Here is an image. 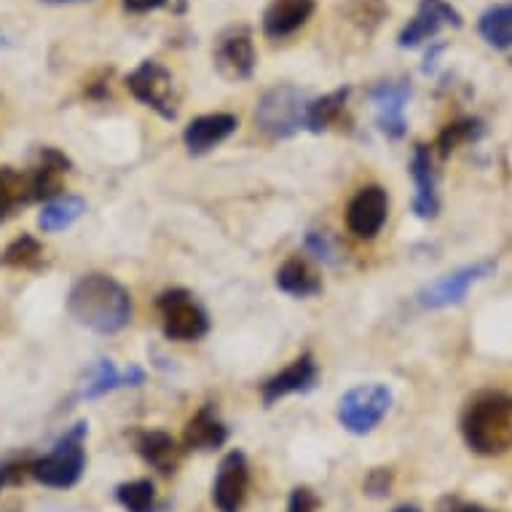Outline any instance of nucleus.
<instances>
[{
    "instance_id": "nucleus-1",
    "label": "nucleus",
    "mask_w": 512,
    "mask_h": 512,
    "mask_svg": "<svg viewBox=\"0 0 512 512\" xmlns=\"http://www.w3.org/2000/svg\"><path fill=\"white\" fill-rule=\"evenodd\" d=\"M68 311L78 325H84L100 336H110L129 325L132 298L124 285H118L108 274H86L70 290Z\"/></svg>"
},
{
    "instance_id": "nucleus-2",
    "label": "nucleus",
    "mask_w": 512,
    "mask_h": 512,
    "mask_svg": "<svg viewBox=\"0 0 512 512\" xmlns=\"http://www.w3.org/2000/svg\"><path fill=\"white\" fill-rule=\"evenodd\" d=\"M462 435L470 451L480 456H502L512 448V395L480 392L462 416Z\"/></svg>"
},
{
    "instance_id": "nucleus-3",
    "label": "nucleus",
    "mask_w": 512,
    "mask_h": 512,
    "mask_svg": "<svg viewBox=\"0 0 512 512\" xmlns=\"http://www.w3.org/2000/svg\"><path fill=\"white\" fill-rule=\"evenodd\" d=\"M86 424L70 427L65 435L59 437L54 448L41 459L30 462V475L38 483L49 488H70L76 486L86 467Z\"/></svg>"
},
{
    "instance_id": "nucleus-4",
    "label": "nucleus",
    "mask_w": 512,
    "mask_h": 512,
    "mask_svg": "<svg viewBox=\"0 0 512 512\" xmlns=\"http://www.w3.org/2000/svg\"><path fill=\"white\" fill-rule=\"evenodd\" d=\"M309 92L298 86L282 84L263 94L255 108V124L263 135L274 140L293 137L295 132L306 129V110H309Z\"/></svg>"
},
{
    "instance_id": "nucleus-5",
    "label": "nucleus",
    "mask_w": 512,
    "mask_h": 512,
    "mask_svg": "<svg viewBox=\"0 0 512 512\" xmlns=\"http://www.w3.org/2000/svg\"><path fill=\"white\" fill-rule=\"evenodd\" d=\"M395 403L392 389L384 384H362V387L349 389L338 400V421L346 432L352 435H368L384 421Z\"/></svg>"
},
{
    "instance_id": "nucleus-6",
    "label": "nucleus",
    "mask_w": 512,
    "mask_h": 512,
    "mask_svg": "<svg viewBox=\"0 0 512 512\" xmlns=\"http://www.w3.org/2000/svg\"><path fill=\"white\" fill-rule=\"evenodd\" d=\"M161 328L169 341H199L210 330V317L207 311L196 303V298L188 290H167L159 295Z\"/></svg>"
},
{
    "instance_id": "nucleus-7",
    "label": "nucleus",
    "mask_w": 512,
    "mask_h": 512,
    "mask_svg": "<svg viewBox=\"0 0 512 512\" xmlns=\"http://www.w3.org/2000/svg\"><path fill=\"white\" fill-rule=\"evenodd\" d=\"M126 89L135 94L145 108L156 110L161 118L175 121L177 118V89L175 78L161 62L145 59L129 76H126Z\"/></svg>"
},
{
    "instance_id": "nucleus-8",
    "label": "nucleus",
    "mask_w": 512,
    "mask_h": 512,
    "mask_svg": "<svg viewBox=\"0 0 512 512\" xmlns=\"http://www.w3.org/2000/svg\"><path fill=\"white\" fill-rule=\"evenodd\" d=\"M496 271V261H478L472 266L454 271V274H445L437 282L427 285L419 293V303L427 309H445V306H454L462 303L467 290L472 285H478L483 279H488Z\"/></svg>"
},
{
    "instance_id": "nucleus-9",
    "label": "nucleus",
    "mask_w": 512,
    "mask_h": 512,
    "mask_svg": "<svg viewBox=\"0 0 512 512\" xmlns=\"http://www.w3.org/2000/svg\"><path fill=\"white\" fill-rule=\"evenodd\" d=\"M255 46L244 25L228 27L215 43V68L226 81H247L255 73Z\"/></svg>"
},
{
    "instance_id": "nucleus-10",
    "label": "nucleus",
    "mask_w": 512,
    "mask_h": 512,
    "mask_svg": "<svg viewBox=\"0 0 512 512\" xmlns=\"http://www.w3.org/2000/svg\"><path fill=\"white\" fill-rule=\"evenodd\" d=\"M389 196L381 185H365L346 207V228L357 239H376L387 223Z\"/></svg>"
},
{
    "instance_id": "nucleus-11",
    "label": "nucleus",
    "mask_w": 512,
    "mask_h": 512,
    "mask_svg": "<svg viewBox=\"0 0 512 512\" xmlns=\"http://www.w3.org/2000/svg\"><path fill=\"white\" fill-rule=\"evenodd\" d=\"M462 27V14L448 3V0H421L416 17L400 30L397 35V46L400 49H416L429 38L440 33V27Z\"/></svg>"
},
{
    "instance_id": "nucleus-12",
    "label": "nucleus",
    "mask_w": 512,
    "mask_h": 512,
    "mask_svg": "<svg viewBox=\"0 0 512 512\" xmlns=\"http://www.w3.org/2000/svg\"><path fill=\"white\" fill-rule=\"evenodd\" d=\"M250 491V464L242 451L223 456L215 483H212V502L220 512H239Z\"/></svg>"
},
{
    "instance_id": "nucleus-13",
    "label": "nucleus",
    "mask_w": 512,
    "mask_h": 512,
    "mask_svg": "<svg viewBox=\"0 0 512 512\" xmlns=\"http://www.w3.org/2000/svg\"><path fill=\"white\" fill-rule=\"evenodd\" d=\"M373 108H376L378 129L389 140H400L405 135V105L411 100V84L408 81H384L370 92Z\"/></svg>"
},
{
    "instance_id": "nucleus-14",
    "label": "nucleus",
    "mask_w": 512,
    "mask_h": 512,
    "mask_svg": "<svg viewBox=\"0 0 512 512\" xmlns=\"http://www.w3.org/2000/svg\"><path fill=\"white\" fill-rule=\"evenodd\" d=\"M70 161L65 153L54 151V148H43L38 161H35L30 172H25L27 180V199L30 202H51L57 199L59 188H62V177L68 175Z\"/></svg>"
},
{
    "instance_id": "nucleus-15",
    "label": "nucleus",
    "mask_w": 512,
    "mask_h": 512,
    "mask_svg": "<svg viewBox=\"0 0 512 512\" xmlns=\"http://www.w3.org/2000/svg\"><path fill=\"white\" fill-rule=\"evenodd\" d=\"M317 381V362L311 354H301L293 365H287L282 373L271 376L266 384H263L261 395L263 403L274 405L277 400L287 395H295V392H309Z\"/></svg>"
},
{
    "instance_id": "nucleus-16",
    "label": "nucleus",
    "mask_w": 512,
    "mask_h": 512,
    "mask_svg": "<svg viewBox=\"0 0 512 512\" xmlns=\"http://www.w3.org/2000/svg\"><path fill=\"white\" fill-rule=\"evenodd\" d=\"M236 116L231 113H210V116L194 118L191 124L185 126V148L191 156H202V153L212 151L215 145H220L226 137L236 132Z\"/></svg>"
},
{
    "instance_id": "nucleus-17",
    "label": "nucleus",
    "mask_w": 512,
    "mask_h": 512,
    "mask_svg": "<svg viewBox=\"0 0 512 512\" xmlns=\"http://www.w3.org/2000/svg\"><path fill=\"white\" fill-rule=\"evenodd\" d=\"M317 9L314 0H271L269 9L263 14V33L266 38L282 41L295 30H301Z\"/></svg>"
},
{
    "instance_id": "nucleus-18",
    "label": "nucleus",
    "mask_w": 512,
    "mask_h": 512,
    "mask_svg": "<svg viewBox=\"0 0 512 512\" xmlns=\"http://www.w3.org/2000/svg\"><path fill=\"white\" fill-rule=\"evenodd\" d=\"M411 175L413 183H416V196H413V212H416V218H435L437 210H440V199H437L435 169H432V156H429L427 145H416L411 159Z\"/></svg>"
},
{
    "instance_id": "nucleus-19",
    "label": "nucleus",
    "mask_w": 512,
    "mask_h": 512,
    "mask_svg": "<svg viewBox=\"0 0 512 512\" xmlns=\"http://www.w3.org/2000/svg\"><path fill=\"white\" fill-rule=\"evenodd\" d=\"M137 454L143 456L145 462L151 464L153 470H159L161 475H172L180 467L183 459V448L175 443V437L159 429H148L137 435Z\"/></svg>"
},
{
    "instance_id": "nucleus-20",
    "label": "nucleus",
    "mask_w": 512,
    "mask_h": 512,
    "mask_svg": "<svg viewBox=\"0 0 512 512\" xmlns=\"http://www.w3.org/2000/svg\"><path fill=\"white\" fill-rule=\"evenodd\" d=\"M185 448L194 451H215L228 440L226 424L218 419V413L212 411L210 405L196 413L194 419L185 424Z\"/></svg>"
},
{
    "instance_id": "nucleus-21",
    "label": "nucleus",
    "mask_w": 512,
    "mask_h": 512,
    "mask_svg": "<svg viewBox=\"0 0 512 512\" xmlns=\"http://www.w3.org/2000/svg\"><path fill=\"white\" fill-rule=\"evenodd\" d=\"M145 373L140 368H129L124 373H118L116 365L110 360H100L97 362V368H94L92 378L86 381L84 389H81V400H92V397H102L113 392L118 387H137V384H143Z\"/></svg>"
},
{
    "instance_id": "nucleus-22",
    "label": "nucleus",
    "mask_w": 512,
    "mask_h": 512,
    "mask_svg": "<svg viewBox=\"0 0 512 512\" xmlns=\"http://www.w3.org/2000/svg\"><path fill=\"white\" fill-rule=\"evenodd\" d=\"M277 287L293 298H309V295H317L322 290V279L303 258H290L277 271Z\"/></svg>"
},
{
    "instance_id": "nucleus-23",
    "label": "nucleus",
    "mask_w": 512,
    "mask_h": 512,
    "mask_svg": "<svg viewBox=\"0 0 512 512\" xmlns=\"http://www.w3.org/2000/svg\"><path fill=\"white\" fill-rule=\"evenodd\" d=\"M349 94H352V86H341V89L325 94L319 100H311L309 110H306V129H311V132H325L330 126H336L341 121V116H344Z\"/></svg>"
},
{
    "instance_id": "nucleus-24",
    "label": "nucleus",
    "mask_w": 512,
    "mask_h": 512,
    "mask_svg": "<svg viewBox=\"0 0 512 512\" xmlns=\"http://www.w3.org/2000/svg\"><path fill=\"white\" fill-rule=\"evenodd\" d=\"M478 33L494 49H512V3L483 11L478 19Z\"/></svg>"
},
{
    "instance_id": "nucleus-25",
    "label": "nucleus",
    "mask_w": 512,
    "mask_h": 512,
    "mask_svg": "<svg viewBox=\"0 0 512 512\" xmlns=\"http://www.w3.org/2000/svg\"><path fill=\"white\" fill-rule=\"evenodd\" d=\"M86 212V202L81 196H57L51 202L43 204L41 215H38V226L43 231H62V228L73 226L81 215Z\"/></svg>"
},
{
    "instance_id": "nucleus-26",
    "label": "nucleus",
    "mask_w": 512,
    "mask_h": 512,
    "mask_svg": "<svg viewBox=\"0 0 512 512\" xmlns=\"http://www.w3.org/2000/svg\"><path fill=\"white\" fill-rule=\"evenodd\" d=\"M43 255H46L43 244L35 236L22 234L0 252V266L17 271H38L43 266Z\"/></svg>"
},
{
    "instance_id": "nucleus-27",
    "label": "nucleus",
    "mask_w": 512,
    "mask_h": 512,
    "mask_svg": "<svg viewBox=\"0 0 512 512\" xmlns=\"http://www.w3.org/2000/svg\"><path fill=\"white\" fill-rule=\"evenodd\" d=\"M19 204H30L25 175L14 169H0V223L9 220Z\"/></svg>"
},
{
    "instance_id": "nucleus-28",
    "label": "nucleus",
    "mask_w": 512,
    "mask_h": 512,
    "mask_svg": "<svg viewBox=\"0 0 512 512\" xmlns=\"http://www.w3.org/2000/svg\"><path fill=\"white\" fill-rule=\"evenodd\" d=\"M118 504L126 512H156V488L151 480H132L116 488Z\"/></svg>"
},
{
    "instance_id": "nucleus-29",
    "label": "nucleus",
    "mask_w": 512,
    "mask_h": 512,
    "mask_svg": "<svg viewBox=\"0 0 512 512\" xmlns=\"http://www.w3.org/2000/svg\"><path fill=\"white\" fill-rule=\"evenodd\" d=\"M483 135V124L478 118H462V121H454L448 124L437 137V148H440V156H448L451 151H456L459 145L475 143L478 137Z\"/></svg>"
},
{
    "instance_id": "nucleus-30",
    "label": "nucleus",
    "mask_w": 512,
    "mask_h": 512,
    "mask_svg": "<svg viewBox=\"0 0 512 512\" xmlns=\"http://www.w3.org/2000/svg\"><path fill=\"white\" fill-rule=\"evenodd\" d=\"M346 14L352 19L354 25L365 30V33H373L384 17L389 14L387 9V0H349V6H346Z\"/></svg>"
},
{
    "instance_id": "nucleus-31",
    "label": "nucleus",
    "mask_w": 512,
    "mask_h": 512,
    "mask_svg": "<svg viewBox=\"0 0 512 512\" xmlns=\"http://www.w3.org/2000/svg\"><path fill=\"white\" fill-rule=\"evenodd\" d=\"M319 499L314 496L311 488H293V494H290V502H287V512H317Z\"/></svg>"
},
{
    "instance_id": "nucleus-32",
    "label": "nucleus",
    "mask_w": 512,
    "mask_h": 512,
    "mask_svg": "<svg viewBox=\"0 0 512 512\" xmlns=\"http://www.w3.org/2000/svg\"><path fill=\"white\" fill-rule=\"evenodd\" d=\"M389 486H392V472L384 470V467H378L368 475L365 480V491L370 496H387L389 494Z\"/></svg>"
},
{
    "instance_id": "nucleus-33",
    "label": "nucleus",
    "mask_w": 512,
    "mask_h": 512,
    "mask_svg": "<svg viewBox=\"0 0 512 512\" xmlns=\"http://www.w3.org/2000/svg\"><path fill=\"white\" fill-rule=\"evenodd\" d=\"M306 244H309V250L314 252L317 258H325V261H330V258H333V247H330L328 236L325 234L309 231V236H306Z\"/></svg>"
},
{
    "instance_id": "nucleus-34",
    "label": "nucleus",
    "mask_w": 512,
    "mask_h": 512,
    "mask_svg": "<svg viewBox=\"0 0 512 512\" xmlns=\"http://www.w3.org/2000/svg\"><path fill=\"white\" fill-rule=\"evenodd\" d=\"M172 0H124V9L132 11V14H148V11H156L161 6H169Z\"/></svg>"
},
{
    "instance_id": "nucleus-35",
    "label": "nucleus",
    "mask_w": 512,
    "mask_h": 512,
    "mask_svg": "<svg viewBox=\"0 0 512 512\" xmlns=\"http://www.w3.org/2000/svg\"><path fill=\"white\" fill-rule=\"evenodd\" d=\"M22 470H30V462H0V488L11 480H17Z\"/></svg>"
},
{
    "instance_id": "nucleus-36",
    "label": "nucleus",
    "mask_w": 512,
    "mask_h": 512,
    "mask_svg": "<svg viewBox=\"0 0 512 512\" xmlns=\"http://www.w3.org/2000/svg\"><path fill=\"white\" fill-rule=\"evenodd\" d=\"M448 504V510L443 512H496V510H488L483 504H470V502H459V499H445Z\"/></svg>"
},
{
    "instance_id": "nucleus-37",
    "label": "nucleus",
    "mask_w": 512,
    "mask_h": 512,
    "mask_svg": "<svg viewBox=\"0 0 512 512\" xmlns=\"http://www.w3.org/2000/svg\"><path fill=\"white\" fill-rule=\"evenodd\" d=\"M41 3H49V6H68V3H84V0H41Z\"/></svg>"
},
{
    "instance_id": "nucleus-38",
    "label": "nucleus",
    "mask_w": 512,
    "mask_h": 512,
    "mask_svg": "<svg viewBox=\"0 0 512 512\" xmlns=\"http://www.w3.org/2000/svg\"><path fill=\"white\" fill-rule=\"evenodd\" d=\"M392 512H421V510L416 507V504H403V507H395Z\"/></svg>"
},
{
    "instance_id": "nucleus-39",
    "label": "nucleus",
    "mask_w": 512,
    "mask_h": 512,
    "mask_svg": "<svg viewBox=\"0 0 512 512\" xmlns=\"http://www.w3.org/2000/svg\"><path fill=\"white\" fill-rule=\"evenodd\" d=\"M3 43H6V41H3V35H0V46H3Z\"/></svg>"
}]
</instances>
